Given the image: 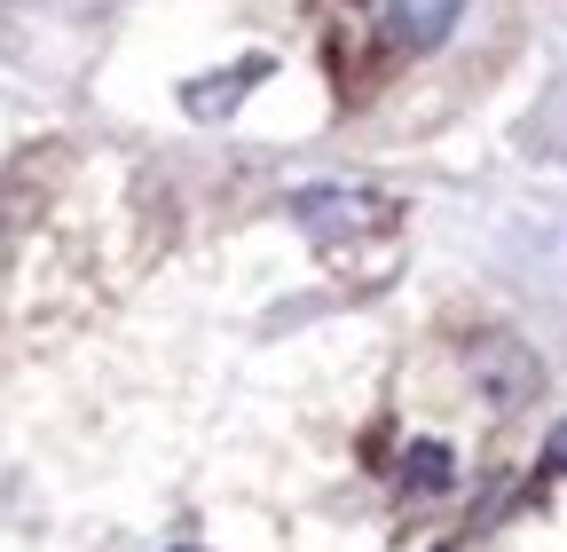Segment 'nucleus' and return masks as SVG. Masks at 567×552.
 I'll list each match as a JSON object with an SVG mask.
<instances>
[{
  "instance_id": "423d86ee",
  "label": "nucleus",
  "mask_w": 567,
  "mask_h": 552,
  "mask_svg": "<svg viewBox=\"0 0 567 552\" xmlns=\"http://www.w3.org/2000/svg\"><path fill=\"white\" fill-rule=\"evenodd\" d=\"M536 473H544V481H559V473H567V419L544 435V450H536Z\"/></svg>"
},
{
  "instance_id": "f03ea898",
  "label": "nucleus",
  "mask_w": 567,
  "mask_h": 552,
  "mask_svg": "<svg viewBox=\"0 0 567 552\" xmlns=\"http://www.w3.org/2000/svg\"><path fill=\"white\" fill-rule=\"evenodd\" d=\"M465 371H473V387H481L496 410H520V402H536V387H544V364L520 348L513 331H481L473 356H465Z\"/></svg>"
},
{
  "instance_id": "39448f33",
  "label": "nucleus",
  "mask_w": 567,
  "mask_h": 552,
  "mask_svg": "<svg viewBox=\"0 0 567 552\" xmlns=\"http://www.w3.org/2000/svg\"><path fill=\"white\" fill-rule=\"evenodd\" d=\"M394 490H402V498H450V490H457V450H450V442H410Z\"/></svg>"
},
{
  "instance_id": "20e7f679",
  "label": "nucleus",
  "mask_w": 567,
  "mask_h": 552,
  "mask_svg": "<svg viewBox=\"0 0 567 552\" xmlns=\"http://www.w3.org/2000/svg\"><path fill=\"white\" fill-rule=\"evenodd\" d=\"M457 17H465V0H379L386 40H394V48H410V55L442 48V40L457 32Z\"/></svg>"
},
{
  "instance_id": "7ed1b4c3",
  "label": "nucleus",
  "mask_w": 567,
  "mask_h": 552,
  "mask_svg": "<svg viewBox=\"0 0 567 552\" xmlns=\"http://www.w3.org/2000/svg\"><path fill=\"white\" fill-rule=\"evenodd\" d=\"M260 80H276V55H237V63H221V72H197V80L182 88V111H189L197 126H221V119L245 111V95H252Z\"/></svg>"
},
{
  "instance_id": "f257e3e1",
  "label": "nucleus",
  "mask_w": 567,
  "mask_h": 552,
  "mask_svg": "<svg viewBox=\"0 0 567 552\" xmlns=\"http://www.w3.org/2000/svg\"><path fill=\"white\" fill-rule=\"evenodd\" d=\"M284 214H292L316 245H339V237H363V229H379L394 205L379 197V190H354V182H308V190H292L284 197Z\"/></svg>"
},
{
  "instance_id": "0eeeda50",
  "label": "nucleus",
  "mask_w": 567,
  "mask_h": 552,
  "mask_svg": "<svg viewBox=\"0 0 567 552\" xmlns=\"http://www.w3.org/2000/svg\"><path fill=\"white\" fill-rule=\"evenodd\" d=\"M434 552H457V544H434Z\"/></svg>"
},
{
  "instance_id": "6e6552de",
  "label": "nucleus",
  "mask_w": 567,
  "mask_h": 552,
  "mask_svg": "<svg viewBox=\"0 0 567 552\" xmlns=\"http://www.w3.org/2000/svg\"><path fill=\"white\" fill-rule=\"evenodd\" d=\"M182 552H189V544H182Z\"/></svg>"
}]
</instances>
